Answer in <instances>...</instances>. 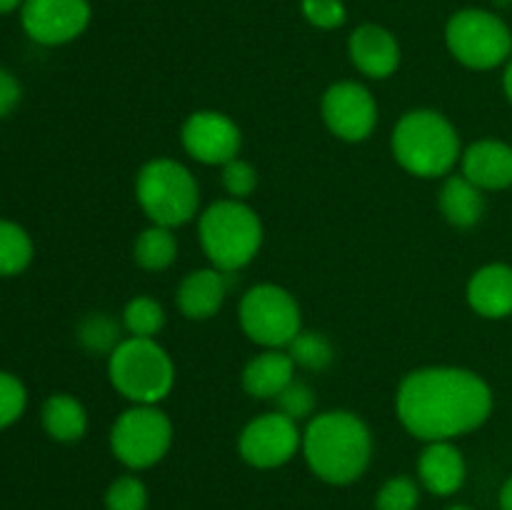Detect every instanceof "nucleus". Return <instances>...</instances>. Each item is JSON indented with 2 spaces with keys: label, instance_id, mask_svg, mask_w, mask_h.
I'll return each mask as SVG.
<instances>
[{
  "label": "nucleus",
  "instance_id": "nucleus-26",
  "mask_svg": "<svg viewBox=\"0 0 512 510\" xmlns=\"http://www.w3.org/2000/svg\"><path fill=\"white\" fill-rule=\"evenodd\" d=\"M80 343L90 353H113L120 343V325L108 313H93L80 323Z\"/></svg>",
  "mask_w": 512,
  "mask_h": 510
},
{
  "label": "nucleus",
  "instance_id": "nucleus-4",
  "mask_svg": "<svg viewBox=\"0 0 512 510\" xmlns=\"http://www.w3.org/2000/svg\"><path fill=\"white\" fill-rule=\"evenodd\" d=\"M198 235L213 268L238 273L260 253L263 223L248 203L228 198L208 205L200 213Z\"/></svg>",
  "mask_w": 512,
  "mask_h": 510
},
{
  "label": "nucleus",
  "instance_id": "nucleus-23",
  "mask_svg": "<svg viewBox=\"0 0 512 510\" xmlns=\"http://www.w3.org/2000/svg\"><path fill=\"white\" fill-rule=\"evenodd\" d=\"M33 260V240L13 220H0V275H18Z\"/></svg>",
  "mask_w": 512,
  "mask_h": 510
},
{
  "label": "nucleus",
  "instance_id": "nucleus-14",
  "mask_svg": "<svg viewBox=\"0 0 512 510\" xmlns=\"http://www.w3.org/2000/svg\"><path fill=\"white\" fill-rule=\"evenodd\" d=\"M348 53L355 68L373 80H385L398 70L400 45L383 25L365 23L350 33Z\"/></svg>",
  "mask_w": 512,
  "mask_h": 510
},
{
  "label": "nucleus",
  "instance_id": "nucleus-15",
  "mask_svg": "<svg viewBox=\"0 0 512 510\" xmlns=\"http://www.w3.org/2000/svg\"><path fill=\"white\" fill-rule=\"evenodd\" d=\"M463 175L480 190L512 188V145L485 138L463 150Z\"/></svg>",
  "mask_w": 512,
  "mask_h": 510
},
{
  "label": "nucleus",
  "instance_id": "nucleus-13",
  "mask_svg": "<svg viewBox=\"0 0 512 510\" xmlns=\"http://www.w3.org/2000/svg\"><path fill=\"white\" fill-rule=\"evenodd\" d=\"M185 153L203 165H225L238 158L243 135L238 123L218 110H195L180 130Z\"/></svg>",
  "mask_w": 512,
  "mask_h": 510
},
{
  "label": "nucleus",
  "instance_id": "nucleus-1",
  "mask_svg": "<svg viewBox=\"0 0 512 510\" xmlns=\"http://www.w3.org/2000/svg\"><path fill=\"white\" fill-rule=\"evenodd\" d=\"M395 413L413 438L435 443L473 433L493 413V390L468 368L430 365L405 375Z\"/></svg>",
  "mask_w": 512,
  "mask_h": 510
},
{
  "label": "nucleus",
  "instance_id": "nucleus-17",
  "mask_svg": "<svg viewBox=\"0 0 512 510\" xmlns=\"http://www.w3.org/2000/svg\"><path fill=\"white\" fill-rule=\"evenodd\" d=\"M468 303L480 318L503 320L512 315V265L490 263L468 280Z\"/></svg>",
  "mask_w": 512,
  "mask_h": 510
},
{
  "label": "nucleus",
  "instance_id": "nucleus-8",
  "mask_svg": "<svg viewBox=\"0 0 512 510\" xmlns=\"http://www.w3.org/2000/svg\"><path fill=\"white\" fill-rule=\"evenodd\" d=\"M238 318L243 333L265 350L288 348L290 340L303 330L298 300L273 283L250 288L240 300Z\"/></svg>",
  "mask_w": 512,
  "mask_h": 510
},
{
  "label": "nucleus",
  "instance_id": "nucleus-22",
  "mask_svg": "<svg viewBox=\"0 0 512 510\" xmlns=\"http://www.w3.org/2000/svg\"><path fill=\"white\" fill-rule=\"evenodd\" d=\"M135 263L150 273H160V270L170 268L178 255V240H175L173 228L165 225H150L138 235L133 245Z\"/></svg>",
  "mask_w": 512,
  "mask_h": 510
},
{
  "label": "nucleus",
  "instance_id": "nucleus-24",
  "mask_svg": "<svg viewBox=\"0 0 512 510\" xmlns=\"http://www.w3.org/2000/svg\"><path fill=\"white\" fill-rule=\"evenodd\" d=\"M165 325L163 305L148 295L128 300L123 308V328L128 330L130 338H155Z\"/></svg>",
  "mask_w": 512,
  "mask_h": 510
},
{
  "label": "nucleus",
  "instance_id": "nucleus-32",
  "mask_svg": "<svg viewBox=\"0 0 512 510\" xmlns=\"http://www.w3.org/2000/svg\"><path fill=\"white\" fill-rule=\"evenodd\" d=\"M305 20L320 30H335L345 23L348 13H345L343 0H303Z\"/></svg>",
  "mask_w": 512,
  "mask_h": 510
},
{
  "label": "nucleus",
  "instance_id": "nucleus-29",
  "mask_svg": "<svg viewBox=\"0 0 512 510\" xmlns=\"http://www.w3.org/2000/svg\"><path fill=\"white\" fill-rule=\"evenodd\" d=\"M275 405H278V413H283L285 418L300 423V420H310V415H313L315 393L308 383L293 380V383L275 398Z\"/></svg>",
  "mask_w": 512,
  "mask_h": 510
},
{
  "label": "nucleus",
  "instance_id": "nucleus-5",
  "mask_svg": "<svg viewBox=\"0 0 512 510\" xmlns=\"http://www.w3.org/2000/svg\"><path fill=\"white\" fill-rule=\"evenodd\" d=\"M108 378L133 405H158L173 390L175 365L155 338H123L108 355Z\"/></svg>",
  "mask_w": 512,
  "mask_h": 510
},
{
  "label": "nucleus",
  "instance_id": "nucleus-18",
  "mask_svg": "<svg viewBox=\"0 0 512 510\" xmlns=\"http://www.w3.org/2000/svg\"><path fill=\"white\" fill-rule=\"evenodd\" d=\"M420 483L433 495H453L465 483V458L450 440H435L420 453Z\"/></svg>",
  "mask_w": 512,
  "mask_h": 510
},
{
  "label": "nucleus",
  "instance_id": "nucleus-36",
  "mask_svg": "<svg viewBox=\"0 0 512 510\" xmlns=\"http://www.w3.org/2000/svg\"><path fill=\"white\" fill-rule=\"evenodd\" d=\"M25 0H0V13H13L15 8H23Z\"/></svg>",
  "mask_w": 512,
  "mask_h": 510
},
{
  "label": "nucleus",
  "instance_id": "nucleus-28",
  "mask_svg": "<svg viewBox=\"0 0 512 510\" xmlns=\"http://www.w3.org/2000/svg\"><path fill=\"white\" fill-rule=\"evenodd\" d=\"M418 485H415L413 478H405V475H398V478H390L388 483L380 488L378 500H375V508L378 510H415L418 508Z\"/></svg>",
  "mask_w": 512,
  "mask_h": 510
},
{
  "label": "nucleus",
  "instance_id": "nucleus-21",
  "mask_svg": "<svg viewBox=\"0 0 512 510\" xmlns=\"http://www.w3.org/2000/svg\"><path fill=\"white\" fill-rule=\"evenodd\" d=\"M43 428L58 443H75L88 430V413L78 398L55 393L43 405Z\"/></svg>",
  "mask_w": 512,
  "mask_h": 510
},
{
  "label": "nucleus",
  "instance_id": "nucleus-3",
  "mask_svg": "<svg viewBox=\"0 0 512 510\" xmlns=\"http://www.w3.org/2000/svg\"><path fill=\"white\" fill-rule=\"evenodd\" d=\"M390 148L400 168L418 178H443L463 158L455 125L430 108L408 110L395 123Z\"/></svg>",
  "mask_w": 512,
  "mask_h": 510
},
{
  "label": "nucleus",
  "instance_id": "nucleus-16",
  "mask_svg": "<svg viewBox=\"0 0 512 510\" xmlns=\"http://www.w3.org/2000/svg\"><path fill=\"white\" fill-rule=\"evenodd\" d=\"M230 273H223L218 268H200L185 275L175 293L180 313L188 320H208L218 315L223 308L225 295H228Z\"/></svg>",
  "mask_w": 512,
  "mask_h": 510
},
{
  "label": "nucleus",
  "instance_id": "nucleus-6",
  "mask_svg": "<svg viewBox=\"0 0 512 510\" xmlns=\"http://www.w3.org/2000/svg\"><path fill=\"white\" fill-rule=\"evenodd\" d=\"M135 198L150 223L180 228L198 215L200 188L183 163L173 158H155L138 170Z\"/></svg>",
  "mask_w": 512,
  "mask_h": 510
},
{
  "label": "nucleus",
  "instance_id": "nucleus-27",
  "mask_svg": "<svg viewBox=\"0 0 512 510\" xmlns=\"http://www.w3.org/2000/svg\"><path fill=\"white\" fill-rule=\"evenodd\" d=\"M145 505H148V490H145L143 480L133 478V475L113 480L105 493L108 510H145Z\"/></svg>",
  "mask_w": 512,
  "mask_h": 510
},
{
  "label": "nucleus",
  "instance_id": "nucleus-35",
  "mask_svg": "<svg viewBox=\"0 0 512 510\" xmlns=\"http://www.w3.org/2000/svg\"><path fill=\"white\" fill-rule=\"evenodd\" d=\"M503 90H505V98L512 103V55L510 60L505 63V73H503Z\"/></svg>",
  "mask_w": 512,
  "mask_h": 510
},
{
  "label": "nucleus",
  "instance_id": "nucleus-2",
  "mask_svg": "<svg viewBox=\"0 0 512 510\" xmlns=\"http://www.w3.org/2000/svg\"><path fill=\"white\" fill-rule=\"evenodd\" d=\"M300 448L320 480L348 485L368 470L373 458V435L360 415L328 410L308 420Z\"/></svg>",
  "mask_w": 512,
  "mask_h": 510
},
{
  "label": "nucleus",
  "instance_id": "nucleus-33",
  "mask_svg": "<svg viewBox=\"0 0 512 510\" xmlns=\"http://www.w3.org/2000/svg\"><path fill=\"white\" fill-rule=\"evenodd\" d=\"M20 103V83L13 73L0 68V118L10 113Z\"/></svg>",
  "mask_w": 512,
  "mask_h": 510
},
{
  "label": "nucleus",
  "instance_id": "nucleus-7",
  "mask_svg": "<svg viewBox=\"0 0 512 510\" xmlns=\"http://www.w3.org/2000/svg\"><path fill=\"white\" fill-rule=\"evenodd\" d=\"M450 55L470 70H493L508 63L512 33L503 18L480 8L458 10L445 25Z\"/></svg>",
  "mask_w": 512,
  "mask_h": 510
},
{
  "label": "nucleus",
  "instance_id": "nucleus-19",
  "mask_svg": "<svg viewBox=\"0 0 512 510\" xmlns=\"http://www.w3.org/2000/svg\"><path fill=\"white\" fill-rule=\"evenodd\" d=\"M295 380V363L283 350L255 355L243 370L245 393L258 400H275Z\"/></svg>",
  "mask_w": 512,
  "mask_h": 510
},
{
  "label": "nucleus",
  "instance_id": "nucleus-37",
  "mask_svg": "<svg viewBox=\"0 0 512 510\" xmlns=\"http://www.w3.org/2000/svg\"><path fill=\"white\" fill-rule=\"evenodd\" d=\"M448 510H473V508H468V505H453V508H448Z\"/></svg>",
  "mask_w": 512,
  "mask_h": 510
},
{
  "label": "nucleus",
  "instance_id": "nucleus-31",
  "mask_svg": "<svg viewBox=\"0 0 512 510\" xmlns=\"http://www.w3.org/2000/svg\"><path fill=\"white\" fill-rule=\"evenodd\" d=\"M223 173H220V180H223V188L228 190L230 198L245 200L255 188H258V170L243 158H233L225 165H220Z\"/></svg>",
  "mask_w": 512,
  "mask_h": 510
},
{
  "label": "nucleus",
  "instance_id": "nucleus-20",
  "mask_svg": "<svg viewBox=\"0 0 512 510\" xmlns=\"http://www.w3.org/2000/svg\"><path fill=\"white\" fill-rule=\"evenodd\" d=\"M438 208L443 218L455 228H473L485 215V195L463 173L450 175L440 188Z\"/></svg>",
  "mask_w": 512,
  "mask_h": 510
},
{
  "label": "nucleus",
  "instance_id": "nucleus-12",
  "mask_svg": "<svg viewBox=\"0 0 512 510\" xmlns=\"http://www.w3.org/2000/svg\"><path fill=\"white\" fill-rule=\"evenodd\" d=\"M20 23L40 45H65L85 33L90 23L88 0H25Z\"/></svg>",
  "mask_w": 512,
  "mask_h": 510
},
{
  "label": "nucleus",
  "instance_id": "nucleus-9",
  "mask_svg": "<svg viewBox=\"0 0 512 510\" xmlns=\"http://www.w3.org/2000/svg\"><path fill=\"white\" fill-rule=\"evenodd\" d=\"M173 445V423L158 405H133L110 428V450L133 470L160 463Z\"/></svg>",
  "mask_w": 512,
  "mask_h": 510
},
{
  "label": "nucleus",
  "instance_id": "nucleus-34",
  "mask_svg": "<svg viewBox=\"0 0 512 510\" xmlns=\"http://www.w3.org/2000/svg\"><path fill=\"white\" fill-rule=\"evenodd\" d=\"M500 508L512 510V475L508 478V483L503 485V490H500Z\"/></svg>",
  "mask_w": 512,
  "mask_h": 510
},
{
  "label": "nucleus",
  "instance_id": "nucleus-10",
  "mask_svg": "<svg viewBox=\"0 0 512 510\" xmlns=\"http://www.w3.org/2000/svg\"><path fill=\"white\" fill-rule=\"evenodd\" d=\"M323 120L335 138L363 143L378 125V103L363 83L340 80L323 95Z\"/></svg>",
  "mask_w": 512,
  "mask_h": 510
},
{
  "label": "nucleus",
  "instance_id": "nucleus-25",
  "mask_svg": "<svg viewBox=\"0 0 512 510\" xmlns=\"http://www.w3.org/2000/svg\"><path fill=\"white\" fill-rule=\"evenodd\" d=\"M288 355L295 365L305 370H325L335 358L333 343L323 333L315 330H300L288 345Z\"/></svg>",
  "mask_w": 512,
  "mask_h": 510
},
{
  "label": "nucleus",
  "instance_id": "nucleus-30",
  "mask_svg": "<svg viewBox=\"0 0 512 510\" xmlns=\"http://www.w3.org/2000/svg\"><path fill=\"white\" fill-rule=\"evenodd\" d=\"M28 405V393L25 385L15 375L0 370V430L20 420Z\"/></svg>",
  "mask_w": 512,
  "mask_h": 510
},
{
  "label": "nucleus",
  "instance_id": "nucleus-11",
  "mask_svg": "<svg viewBox=\"0 0 512 510\" xmlns=\"http://www.w3.org/2000/svg\"><path fill=\"white\" fill-rule=\"evenodd\" d=\"M303 445V433L298 423L283 413H263L250 420L238 438V450L245 463L253 468H280L288 463Z\"/></svg>",
  "mask_w": 512,
  "mask_h": 510
}]
</instances>
